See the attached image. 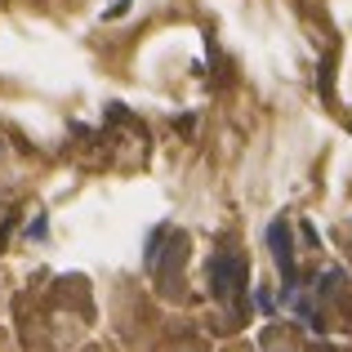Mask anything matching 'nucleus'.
Masks as SVG:
<instances>
[{
	"instance_id": "obj_1",
	"label": "nucleus",
	"mask_w": 352,
	"mask_h": 352,
	"mask_svg": "<svg viewBox=\"0 0 352 352\" xmlns=\"http://www.w3.org/2000/svg\"><path fill=\"white\" fill-rule=\"evenodd\" d=\"M258 352H308L299 326H263L258 330Z\"/></svg>"
},
{
	"instance_id": "obj_2",
	"label": "nucleus",
	"mask_w": 352,
	"mask_h": 352,
	"mask_svg": "<svg viewBox=\"0 0 352 352\" xmlns=\"http://www.w3.org/2000/svg\"><path fill=\"white\" fill-rule=\"evenodd\" d=\"M161 352H210V344L201 335H183V339H170Z\"/></svg>"
},
{
	"instance_id": "obj_3",
	"label": "nucleus",
	"mask_w": 352,
	"mask_h": 352,
	"mask_svg": "<svg viewBox=\"0 0 352 352\" xmlns=\"http://www.w3.org/2000/svg\"><path fill=\"white\" fill-rule=\"evenodd\" d=\"M219 352H258L254 344H250V339H232V344H223Z\"/></svg>"
}]
</instances>
